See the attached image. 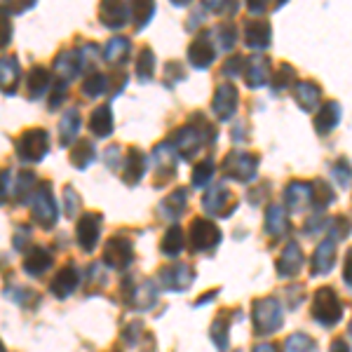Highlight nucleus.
<instances>
[{
	"label": "nucleus",
	"instance_id": "obj_6",
	"mask_svg": "<svg viewBox=\"0 0 352 352\" xmlns=\"http://www.w3.org/2000/svg\"><path fill=\"white\" fill-rule=\"evenodd\" d=\"M285 352H317V348H315V340L310 336H305V333H294V336L287 340Z\"/></svg>",
	"mask_w": 352,
	"mask_h": 352
},
{
	"label": "nucleus",
	"instance_id": "obj_12",
	"mask_svg": "<svg viewBox=\"0 0 352 352\" xmlns=\"http://www.w3.org/2000/svg\"><path fill=\"white\" fill-rule=\"evenodd\" d=\"M343 277H345V282L352 287V249H350V254H348V261H345V272H343Z\"/></svg>",
	"mask_w": 352,
	"mask_h": 352
},
{
	"label": "nucleus",
	"instance_id": "obj_1",
	"mask_svg": "<svg viewBox=\"0 0 352 352\" xmlns=\"http://www.w3.org/2000/svg\"><path fill=\"white\" fill-rule=\"evenodd\" d=\"M312 317H315L320 324L333 327L343 317V308H340V300L331 287H324L315 294V308H312Z\"/></svg>",
	"mask_w": 352,
	"mask_h": 352
},
{
	"label": "nucleus",
	"instance_id": "obj_14",
	"mask_svg": "<svg viewBox=\"0 0 352 352\" xmlns=\"http://www.w3.org/2000/svg\"><path fill=\"white\" fill-rule=\"evenodd\" d=\"M254 352H277V350L272 348V345H268V343H265V345H258V348L254 350Z\"/></svg>",
	"mask_w": 352,
	"mask_h": 352
},
{
	"label": "nucleus",
	"instance_id": "obj_5",
	"mask_svg": "<svg viewBox=\"0 0 352 352\" xmlns=\"http://www.w3.org/2000/svg\"><path fill=\"white\" fill-rule=\"evenodd\" d=\"M336 244H333V240H327V242H322L320 247H317V252H315V261H312V268H315V275L317 272H329L333 268V261H336Z\"/></svg>",
	"mask_w": 352,
	"mask_h": 352
},
{
	"label": "nucleus",
	"instance_id": "obj_8",
	"mask_svg": "<svg viewBox=\"0 0 352 352\" xmlns=\"http://www.w3.org/2000/svg\"><path fill=\"white\" fill-rule=\"evenodd\" d=\"M268 230L272 232V235H280L282 230H287V217H285V212H282V207H270Z\"/></svg>",
	"mask_w": 352,
	"mask_h": 352
},
{
	"label": "nucleus",
	"instance_id": "obj_7",
	"mask_svg": "<svg viewBox=\"0 0 352 352\" xmlns=\"http://www.w3.org/2000/svg\"><path fill=\"white\" fill-rule=\"evenodd\" d=\"M96 237H99V232H96V226H94V217H87L82 219L80 223V235H78V240H80V244L85 249H92Z\"/></svg>",
	"mask_w": 352,
	"mask_h": 352
},
{
	"label": "nucleus",
	"instance_id": "obj_9",
	"mask_svg": "<svg viewBox=\"0 0 352 352\" xmlns=\"http://www.w3.org/2000/svg\"><path fill=\"white\" fill-rule=\"evenodd\" d=\"M76 282H78L76 272H73V270H64L54 280V294L59 292V296H66V294L71 292V289H76Z\"/></svg>",
	"mask_w": 352,
	"mask_h": 352
},
{
	"label": "nucleus",
	"instance_id": "obj_15",
	"mask_svg": "<svg viewBox=\"0 0 352 352\" xmlns=\"http://www.w3.org/2000/svg\"><path fill=\"white\" fill-rule=\"evenodd\" d=\"M0 352H3V350H0Z\"/></svg>",
	"mask_w": 352,
	"mask_h": 352
},
{
	"label": "nucleus",
	"instance_id": "obj_10",
	"mask_svg": "<svg viewBox=\"0 0 352 352\" xmlns=\"http://www.w3.org/2000/svg\"><path fill=\"white\" fill-rule=\"evenodd\" d=\"M50 263H52V258H50L45 252H38V254H33V256L26 261V270L28 272H43Z\"/></svg>",
	"mask_w": 352,
	"mask_h": 352
},
{
	"label": "nucleus",
	"instance_id": "obj_3",
	"mask_svg": "<svg viewBox=\"0 0 352 352\" xmlns=\"http://www.w3.org/2000/svg\"><path fill=\"white\" fill-rule=\"evenodd\" d=\"M219 240H221V235L212 223H207V221H195V223H192L190 242L195 249H212L214 244H219Z\"/></svg>",
	"mask_w": 352,
	"mask_h": 352
},
{
	"label": "nucleus",
	"instance_id": "obj_4",
	"mask_svg": "<svg viewBox=\"0 0 352 352\" xmlns=\"http://www.w3.org/2000/svg\"><path fill=\"white\" fill-rule=\"evenodd\" d=\"M300 265H303V254H300L298 244L292 242L285 249V254H282V258H280V263H277V268H280V275L282 277H292V275H296V272L300 270Z\"/></svg>",
	"mask_w": 352,
	"mask_h": 352
},
{
	"label": "nucleus",
	"instance_id": "obj_13",
	"mask_svg": "<svg viewBox=\"0 0 352 352\" xmlns=\"http://www.w3.org/2000/svg\"><path fill=\"white\" fill-rule=\"evenodd\" d=\"M331 352H350V348H348V343H345V340H333Z\"/></svg>",
	"mask_w": 352,
	"mask_h": 352
},
{
	"label": "nucleus",
	"instance_id": "obj_2",
	"mask_svg": "<svg viewBox=\"0 0 352 352\" xmlns=\"http://www.w3.org/2000/svg\"><path fill=\"white\" fill-rule=\"evenodd\" d=\"M254 324H256V331L261 333H272L277 331L282 324V308L277 300L265 298L258 300L256 308H254Z\"/></svg>",
	"mask_w": 352,
	"mask_h": 352
},
{
	"label": "nucleus",
	"instance_id": "obj_11",
	"mask_svg": "<svg viewBox=\"0 0 352 352\" xmlns=\"http://www.w3.org/2000/svg\"><path fill=\"white\" fill-rule=\"evenodd\" d=\"M181 247H184V235H181V230H172L167 237H164V249H167L164 254L176 256V254L181 252Z\"/></svg>",
	"mask_w": 352,
	"mask_h": 352
}]
</instances>
